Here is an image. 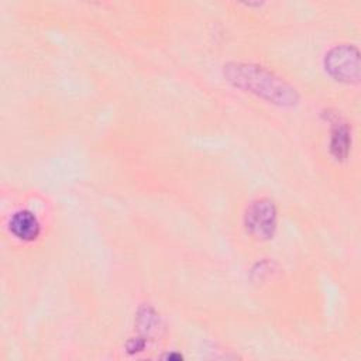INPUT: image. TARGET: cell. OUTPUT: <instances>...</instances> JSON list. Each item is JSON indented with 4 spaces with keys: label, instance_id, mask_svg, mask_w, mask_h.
I'll return each instance as SVG.
<instances>
[{
    "label": "cell",
    "instance_id": "6da1fadb",
    "mask_svg": "<svg viewBox=\"0 0 361 361\" xmlns=\"http://www.w3.org/2000/svg\"><path fill=\"white\" fill-rule=\"evenodd\" d=\"M326 71L340 82H357L358 79V51L354 47L340 45L326 55Z\"/></svg>",
    "mask_w": 361,
    "mask_h": 361
},
{
    "label": "cell",
    "instance_id": "3957f363",
    "mask_svg": "<svg viewBox=\"0 0 361 361\" xmlns=\"http://www.w3.org/2000/svg\"><path fill=\"white\" fill-rule=\"evenodd\" d=\"M10 231L23 241H31L39 234V223L31 212L20 210L10 220Z\"/></svg>",
    "mask_w": 361,
    "mask_h": 361
},
{
    "label": "cell",
    "instance_id": "7a4b0ae2",
    "mask_svg": "<svg viewBox=\"0 0 361 361\" xmlns=\"http://www.w3.org/2000/svg\"><path fill=\"white\" fill-rule=\"evenodd\" d=\"M276 224V210L272 202L262 199L251 204L245 214V227L257 238H269Z\"/></svg>",
    "mask_w": 361,
    "mask_h": 361
},
{
    "label": "cell",
    "instance_id": "277c9868",
    "mask_svg": "<svg viewBox=\"0 0 361 361\" xmlns=\"http://www.w3.org/2000/svg\"><path fill=\"white\" fill-rule=\"evenodd\" d=\"M348 130L345 126L340 124L334 128L333 137H331V151L337 157V159L344 158L348 151Z\"/></svg>",
    "mask_w": 361,
    "mask_h": 361
}]
</instances>
